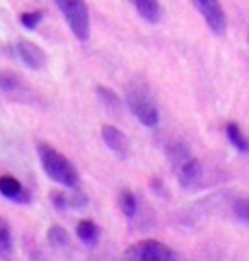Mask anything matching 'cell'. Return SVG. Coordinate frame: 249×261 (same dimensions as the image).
I'll list each match as a JSON object with an SVG mask.
<instances>
[{"instance_id":"6da1fadb","label":"cell","mask_w":249,"mask_h":261,"mask_svg":"<svg viewBox=\"0 0 249 261\" xmlns=\"http://www.w3.org/2000/svg\"><path fill=\"white\" fill-rule=\"evenodd\" d=\"M37 154H39V160H41V166H43V172L53 181L65 185V187H70V189L78 187V184H80L78 170L65 154H61L54 148L53 144L39 142L37 144Z\"/></svg>"},{"instance_id":"7a4b0ae2","label":"cell","mask_w":249,"mask_h":261,"mask_svg":"<svg viewBox=\"0 0 249 261\" xmlns=\"http://www.w3.org/2000/svg\"><path fill=\"white\" fill-rule=\"evenodd\" d=\"M168 160L172 162L175 175L183 187H193L203 177V166L191 154L189 146L183 141H170L165 146Z\"/></svg>"},{"instance_id":"3957f363","label":"cell","mask_w":249,"mask_h":261,"mask_svg":"<svg viewBox=\"0 0 249 261\" xmlns=\"http://www.w3.org/2000/svg\"><path fill=\"white\" fill-rule=\"evenodd\" d=\"M127 106H129L130 113L141 121L144 127H156L160 123L158 106L152 98L148 86L142 82L141 78L132 80L127 86Z\"/></svg>"},{"instance_id":"277c9868","label":"cell","mask_w":249,"mask_h":261,"mask_svg":"<svg viewBox=\"0 0 249 261\" xmlns=\"http://www.w3.org/2000/svg\"><path fill=\"white\" fill-rule=\"evenodd\" d=\"M61 14L65 16L66 25L70 28V32L78 41L86 43L92 33L90 25V10H88L86 0H53Z\"/></svg>"},{"instance_id":"5b68a950","label":"cell","mask_w":249,"mask_h":261,"mask_svg":"<svg viewBox=\"0 0 249 261\" xmlns=\"http://www.w3.org/2000/svg\"><path fill=\"white\" fill-rule=\"evenodd\" d=\"M125 257L139 261H168L177 259V253L158 240H142L125 250Z\"/></svg>"},{"instance_id":"8992f818","label":"cell","mask_w":249,"mask_h":261,"mask_svg":"<svg viewBox=\"0 0 249 261\" xmlns=\"http://www.w3.org/2000/svg\"><path fill=\"white\" fill-rule=\"evenodd\" d=\"M199 14L205 18L208 30L216 35L226 32V14L222 10V4L218 0H193Z\"/></svg>"},{"instance_id":"52a82bcc","label":"cell","mask_w":249,"mask_h":261,"mask_svg":"<svg viewBox=\"0 0 249 261\" xmlns=\"http://www.w3.org/2000/svg\"><path fill=\"white\" fill-rule=\"evenodd\" d=\"M14 51L18 55V59L22 61L23 65L32 70H41L47 65V55L39 45L32 43L27 39H20L14 45Z\"/></svg>"},{"instance_id":"ba28073f","label":"cell","mask_w":249,"mask_h":261,"mask_svg":"<svg viewBox=\"0 0 249 261\" xmlns=\"http://www.w3.org/2000/svg\"><path fill=\"white\" fill-rule=\"evenodd\" d=\"M101 139H103V142H105V146H107L109 150H113L121 158H125L129 154V139L115 125H109V123L101 125Z\"/></svg>"},{"instance_id":"9c48e42d","label":"cell","mask_w":249,"mask_h":261,"mask_svg":"<svg viewBox=\"0 0 249 261\" xmlns=\"http://www.w3.org/2000/svg\"><path fill=\"white\" fill-rule=\"evenodd\" d=\"M0 193L14 203H30L32 195L14 175H0Z\"/></svg>"},{"instance_id":"30bf717a","label":"cell","mask_w":249,"mask_h":261,"mask_svg":"<svg viewBox=\"0 0 249 261\" xmlns=\"http://www.w3.org/2000/svg\"><path fill=\"white\" fill-rule=\"evenodd\" d=\"M134 4L136 12L148 23H158L162 20V6L160 0H130Z\"/></svg>"},{"instance_id":"8fae6325","label":"cell","mask_w":249,"mask_h":261,"mask_svg":"<svg viewBox=\"0 0 249 261\" xmlns=\"http://www.w3.org/2000/svg\"><path fill=\"white\" fill-rule=\"evenodd\" d=\"M76 236L82 240L86 246H98L99 242V228L98 224L90 218H84L76 224Z\"/></svg>"},{"instance_id":"7c38bea8","label":"cell","mask_w":249,"mask_h":261,"mask_svg":"<svg viewBox=\"0 0 249 261\" xmlns=\"http://www.w3.org/2000/svg\"><path fill=\"white\" fill-rule=\"evenodd\" d=\"M0 90L6 92V94H10V96H18L20 98L22 90H25V88H23V80L16 72H12V70H0Z\"/></svg>"},{"instance_id":"4fadbf2b","label":"cell","mask_w":249,"mask_h":261,"mask_svg":"<svg viewBox=\"0 0 249 261\" xmlns=\"http://www.w3.org/2000/svg\"><path fill=\"white\" fill-rule=\"evenodd\" d=\"M47 240H49V244L53 246L54 250H68L70 248V236H68V232L63 226H59V224H53L49 228Z\"/></svg>"},{"instance_id":"5bb4252c","label":"cell","mask_w":249,"mask_h":261,"mask_svg":"<svg viewBox=\"0 0 249 261\" xmlns=\"http://www.w3.org/2000/svg\"><path fill=\"white\" fill-rule=\"evenodd\" d=\"M226 137L239 152H245V154L249 152V139L243 135V130L239 129L236 123H228L226 125Z\"/></svg>"},{"instance_id":"9a60e30c","label":"cell","mask_w":249,"mask_h":261,"mask_svg":"<svg viewBox=\"0 0 249 261\" xmlns=\"http://www.w3.org/2000/svg\"><path fill=\"white\" fill-rule=\"evenodd\" d=\"M14 251V244H12V230L8 220L0 217V257H10Z\"/></svg>"},{"instance_id":"2e32d148","label":"cell","mask_w":249,"mask_h":261,"mask_svg":"<svg viewBox=\"0 0 249 261\" xmlns=\"http://www.w3.org/2000/svg\"><path fill=\"white\" fill-rule=\"evenodd\" d=\"M119 208L127 218H132L136 215L139 201H136V195H134L130 189H123L119 193Z\"/></svg>"},{"instance_id":"e0dca14e","label":"cell","mask_w":249,"mask_h":261,"mask_svg":"<svg viewBox=\"0 0 249 261\" xmlns=\"http://www.w3.org/2000/svg\"><path fill=\"white\" fill-rule=\"evenodd\" d=\"M41 20H43V10L23 12L22 16H20V22H22V25L23 28H27V30H35Z\"/></svg>"},{"instance_id":"ac0fdd59","label":"cell","mask_w":249,"mask_h":261,"mask_svg":"<svg viewBox=\"0 0 249 261\" xmlns=\"http://www.w3.org/2000/svg\"><path fill=\"white\" fill-rule=\"evenodd\" d=\"M98 96L101 98V101L111 109H117L119 108V98H117V94L113 92V90H109L105 86H98Z\"/></svg>"},{"instance_id":"d6986e66","label":"cell","mask_w":249,"mask_h":261,"mask_svg":"<svg viewBox=\"0 0 249 261\" xmlns=\"http://www.w3.org/2000/svg\"><path fill=\"white\" fill-rule=\"evenodd\" d=\"M234 213H236V217H238L239 220H243V222H247L249 224V197L247 199H239V201H236Z\"/></svg>"},{"instance_id":"ffe728a7","label":"cell","mask_w":249,"mask_h":261,"mask_svg":"<svg viewBox=\"0 0 249 261\" xmlns=\"http://www.w3.org/2000/svg\"><path fill=\"white\" fill-rule=\"evenodd\" d=\"M51 201H53L54 208L61 211V213H65L66 208L70 207V199H68V195L59 193V191H53V193H51Z\"/></svg>"}]
</instances>
